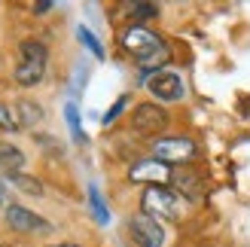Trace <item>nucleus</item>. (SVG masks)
I'll return each instance as SVG.
<instances>
[{"mask_svg":"<svg viewBox=\"0 0 250 247\" xmlns=\"http://www.w3.org/2000/svg\"><path fill=\"white\" fill-rule=\"evenodd\" d=\"M141 207L144 214L153 220H180L183 214V199L168 186H146L141 195Z\"/></svg>","mask_w":250,"mask_h":247,"instance_id":"nucleus-3","label":"nucleus"},{"mask_svg":"<svg viewBox=\"0 0 250 247\" xmlns=\"http://www.w3.org/2000/svg\"><path fill=\"white\" fill-rule=\"evenodd\" d=\"M16 122H19V128H34L37 122L43 119V107L40 104H34V101H28V98H21V101L16 104Z\"/></svg>","mask_w":250,"mask_h":247,"instance_id":"nucleus-10","label":"nucleus"},{"mask_svg":"<svg viewBox=\"0 0 250 247\" xmlns=\"http://www.w3.org/2000/svg\"><path fill=\"white\" fill-rule=\"evenodd\" d=\"M125 107H128V95H122V98H119V101H116V104H113V107H110V110H107V113H104V119H101V122H104V125H110V122H113V119H116V116L122 113V110H125Z\"/></svg>","mask_w":250,"mask_h":247,"instance_id":"nucleus-18","label":"nucleus"},{"mask_svg":"<svg viewBox=\"0 0 250 247\" xmlns=\"http://www.w3.org/2000/svg\"><path fill=\"white\" fill-rule=\"evenodd\" d=\"M6 223H9V229L21 232V235H49L52 232L49 220H43L40 214H34L31 207H21V205L6 207Z\"/></svg>","mask_w":250,"mask_h":247,"instance_id":"nucleus-6","label":"nucleus"},{"mask_svg":"<svg viewBox=\"0 0 250 247\" xmlns=\"http://www.w3.org/2000/svg\"><path fill=\"white\" fill-rule=\"evenodd\" d=\"M77 34H80V43H83L85 49H89V52H92L95 58H104V46L98 43V37H95L89 28H83V24H80V28H77Z\"/></svg>","mask_w":250,"mask_h":247,"instance_id":"nucleus-16","label":"nucleus"},{"mask_svg":"<svg viewBox=\"0 0 250 247\" xmlns=\"http://www.w3.org/2000/svg\"><path fill=\"white\" fill-rule=\"evenodd\" d=\"M0 168H3L6 174H21L24 153L19 150V146H12V144H0Z\"/></svg>","mask_w":250,"mask_h":247,"instance_id":"nucleus-11","label":"nucleus"},{"mask_svg":"<svg viewBox=\"0 0 250 247\" xmlns=\"http://www.w3.org/2000/svg\"><path fill=\"white\" fill-rule=\"evenodd\" d=\"M128 235L137 247H162L165 244V229L159 220H153L149 214H131L128 217Z\"/></svg>","mask_w":250,"mask_h":247,"instance_id":"nucleus-5","label":"nucleus"},{"mask_svg":"<svg viewBox=\"0 0 250 247\" xmlns=\"http://www.w3.org/2000/svg\"><path fill=\"white\" fill-rule=\"evenodd\" d=\"M0 128H19V122H16V113H12V110L3 104V101H0Z\"/></svg>","mask_w":250,"mask_h":247,"instance_id":"nucleus-19","label":"nucleus"},{"mask_svg":"<svg viewBox=\"0 0 250 247\" xmlns=\"http://www.w3.org/2000/svg\"><path fill=\"white\" fill-rule=\"evenodd\" d=\"M46 9H52V3H49V0H43V3H37V6H34V12H37V16H43Z\"/></svg>","mask_w":250,"mask_h":247,"instance_id":"nucleus-21","label":"nucleus"},{"mask_svg":"<svg viewBox=\"0 0 250 247\" xmlns=\"http://www.w3.org/2000/svg\"><path fill=\"white\" fill-rule=\"evenodd\" d=\"M6 183L16 186L19 192H28V195H43V183L37 177H28V174H6Z\"/></svg>","mask_w":250,"mask_h":247,"instance_id":"nucleus-13","label":"nucleus"},{"mask_svg":"<svg viewBox=\"0 0 250 247\" xmlns=\"http://www.w3.org/2000/svg\"><path fill=\"white\" fill-rule=\"evenodd\" d=\"M19 64H16V82L19 85H37L46 73L49 49L40 40H21L19 43Z\"/></svg>","mask_w":250,"mask_h":247,"instance_id":"nucleus-2","label":"nucleus"},{"mask_svg":"<svg viewBox=\"0 0 250 247\" xmlns=\"http://www.w3.org/2000/svg\"><path fill=\"white\" fill-rule=\"evenodd\" d=\"M165 125H168V113L162 110L159 104H153V101H146V104H137L134 107V113H131V128L137 131V134H162L165 131Z\"/></svg>","mask_w":250,"mask_h":247,"instance_id":"nucleus-8","label":"nucleus"},{"mask_svg":"<svg viewBox=\"0 0 250 247\" xmlns=\"http://www.w3.org/2000/svg\"><path fill=\"white\" fill-rule=\"evenodd\" d=\"M146 89H149V95H153L156 101H162V104L180 101V98L186 95L183 80L177 77V73H171V70H156L153 77L146 80Z\"/></svg>","mask_w":250,"mask_h":247,"instance_id":"nucleus-9","label":"nucleus"},{"mask_svg":"<svg viewBox=\"0 0 250 247\" xmlns=\"http://www.w3.org/2000/svg\"><path fill=\"white\" fill-rule=\"evenodd\" d=\"M153 159L171 165H189L198 159V144L183 134H171V138H156L153 141Z\"/></svg>","mask_w":250,"mask_h":247,"instance_id":"nucleus-4","label":"nucleus"},{"mask_svg":"<svg viewBox=\"0 0 250 247\" xmlns=\"http://www.w3.org/2000/svg\"><path fill=\"white\" fill-rule=\"evenodd\" d=\"M49 247H80V244H49Z\"/></svg>","mask_w":250,"mask_h":247,"instance_id":"nucleus-22","label":"nucleus"},{"mask_svg":"<svg viewBox=\"0 0 250 247\" xmlns=\"http://www.w3.org/2000/svg\"><path fill=\"white\" fill-rule=\"evenodd\" d=\"M119 43L144 70H156L171 61V46L156 31H149L146 24H128L119 34Z\"/></svg>","mask_w":250,"mask_h":247,"instance_id":"nucleus-1","label":"nucleus"},{"mask_svg":"<svg viewBox=\"0 0 250 247\" xmlns=\"http://www.w3.org/2000/svg\"><path fill=\"white\" fill-rule=\"evenodd\" d=\"M125 12L134 19V24H141L146 19H159V3H144V0H134V3H125Z\"/></svg>","mask_w":250,"mask_h":247,"instance_id":"nucleus-12","label":"nucleus"},{"mask_svg":"<svg viewBox=\"0 0 250 247\" xmlns=\"http://www.w3.org/2000/svg\"><path fill=\"white\" fill-rule=\"evenodd\" d=\"M64 119H67V128H70V134H73V141H77V144H85V131H83V125H80V110H77V104H67V107H64Z\"/></svg>","mask_w":250,"mask_h":247,"instance_id":"nucleus-15","label":"nucleus"},{"mask_svg":"<svg viewBox=\"0 0 250 247\" xmlns=\"http://www.w3.org/2000/svg\"><path fill=\"white\" fill-rule=\"evenodd\" d=\"M174 183H177L183 192H189V199H198V189H195L198 177H189V174H174Z\"/></svg>","mask_w":250,"mask_h":247,"instance_id":"nucleus-17","label":"nucleus"},{"mask_svg":"<svg viewBox=\"0 0 250 247\" xmlns=\"http://www.w3.org/2000/svg\"><path fill=\"white\" fill-rule=\"evenodd\" d=\"M89 202H92V214H95V220H98L101 226H107V223H110V211H107V205H104V199H101V189H98L95 183L89 186Z\"/></svg>","mask_w":250,"mask_h":247,"instance_id":"nucleus-14","label":"nucleus"},{"mask_svg":"<svg viewBox=\"0 0 250 247\" xmlns=\"http://www.w3.org/2000/svg\"><path fill=\"white\" fill-rule=\"evenodd\" d=\"M128 180L131 183H149V186H165V183L174 180V171L165 162H159V159H137L128 168Z\"/></svg>","mask_w":250,"mask_h":247,"instance_id":"nucleus-7","label":"nucleus"},{"mask_svg":"<svg viewBox=\"0 0 250 247\" xmlns=\"http://www.w3.org/2000/svg\"><path fill=\"white\" fill-rule=\"evenodd\" d=\"M16 202H12V195H9V183L0 177V207H12Z\"/></svg>","mask_w":250,"mask_h":247,"instance_id":"nucleus-20","label":"nucleus"}]
</instances>
